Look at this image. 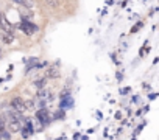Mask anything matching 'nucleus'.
I'll list each match as a JSON object with an SVG mask.
<instances>
[{
    "label": "nucleus",
    "mask_w": 159,
    "mask_h": 140,
    "mask_svg": "<svg viewBox=\"0 0 159 140\" xmlns=\"http://www.w3.org/2000/svg\"><path fill=\"white\" fill-rule=\"evenodd\" d=\"M0 55H2V51H0Z\"/></svg>",
    "instance_id": "nucleus-5"
},
{
    "label": "nucleus",
    "mask_w": 159,
    "mask_h": 140,
    "mask_svg": "<svg viewBox=\"0 0 159 140\" xmlns=\"http://www.w3.org/2000/svg\"><path fill=\"white\" fill-rule=\"evenodd\" d=\"M20 28H22L24 33L28 34V36H31V34H34V33L38 31V27H36L34 24L28 22V20H22V22H20Z\"/></svg>",
    "instance_id": "nucleus-1"
},
{
    "label": "nucleus",
    "mask_w": 159,
    "mask_h": 140,
    "mask_svg": "<svg viewBox=\"0 0 159 140\" xmlns=\"http://www.w3.org/2000/svg\"><path fill=\"white\" fill-rule=\"evenodd\" d=\"M38 118H39L42 123H47V121H48V117H47L45 111H39V112H38Z\"/></svg>",
    "instance_id": "nucleus-3"
},
{
    "label": "nucleus",
    "mask_w": 159,
    "mask_h": 140,
    "mask_svg": "<svg viewBox=\"0 0 159 140\" xmlns=\"http://www.w3.org/2000/svg\"><path fill=\"white\" fill-rule=\"evenodd\" d=\"M47 2H53V0H47Z\"/></svg>",
    "instance_id": "nucleus-4"
},
{
    "label": "nucleus",
    "mask_w": 159,
    "mask_h": 140,
    "mask_svg": "<svg viewBox=\"0 0 159 140\" xmlns=\"http://www.w3.org/2000/svg\"><path fill=\"white\" fill-rule=\"evenodd\" d=\"M11 107L16 112H24L25 111V103L22 101V98H13L11 100Z\"/></svg>",
    "instance_id": "nucleus-2"
}]
</instances>
